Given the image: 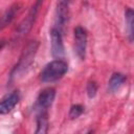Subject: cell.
Instances as JSON below:
<instances>
[{
    "label": "cell",
    "mask_w": 134,
    "mask_h": 134,
    "mask_svg": "<svg viewBox=\"0 0 134 134\" xmlns=\"http://www.w3.org/2000/svg\"><path fill=\"white\" fill-rule=\"evenodd\" d=\"M68 70L67 63L62 59H55L48 63L41 72V81L44 83H52L62 79Z\"/></svg>",
    "instance_id": "2"
},
{
    "label": "cell",
    "mask_w": 134,
    "mask_h": 134,
    "mask_svg": "<svg viewBox=\"0 0 134 134\" xmlns=\"http://www.w3.org/2000/svg\"><path fill=\"white\" fill-rule=\"evenodd\" d=\"M20 8H21V4L20 3H15L12 6H9L8 9H6V12L0 18V30L4 29L7 25H9L13 22V20L15 19L17 14L19 13Z\"/></svg>",
    "instance_id": "9"
},
{
    "label": "cell",
    "mask_w": 134,
    "mask_h": 134,
    "mask_svg": "<svg viewBox=\"0 0 134 134\" xmlns=\"http://www.w3.org/2000/svg\"><path fill=\"white\" fill-rule=\"evenodd\" d=\"M87 48V31L85 28L77 26L74 29V52L80 60H85Z\"/></svg>",
    "instance_id": "3"
},
{
    "label": "cell",
    "mask_w": 134,
    "mask_h": 134,
    "mask_svg": "<svg viewBox=\"0 0 134 134\" xmlns=\"http://www.w3.org/2000/svg\"><path fill=\"white\" fill-rule=\"evenodd\" d=\"M43 0H37V2L35 3V5L32 6L31 10L29 12V14L27 15V17L23 20V22L20 24V26L18 27V32L20 35H24V34H27L31 27H32V24L35 22V19H36V16H37V13L39 10V6L41 4Z\"/></svg>",
    "instance_id": "8"
},
{
    "label": "cell",
    "mask_w": 134,
    "mask_h": 134,
    "mask_svg": "<svg viewBox=\"0 0 134 134\" xmlns=\"http://www.w3.org/2000/svg\"><path fill=\"white\" fill-rule=\"evenodd\" d=\"M133 10L131 8H127L125 17H126V24H127V29H128V35L130 41L133 40Z\"/></svg>",
    "instance_id": "12"
},
{
    "label": "cell",
    "mask_w": 134,
    "mask_h": 134,
    "mask_svg": "<svg viewBox=\"0 0 134 134\" xmlns=\"http://www.w3.org/2000/svg\"><path fill=\"white\" fill-rule=\"evenodd\" d=\"M55 96V90L53 88H46L42 90L37 98L36 109L38 112H47L51 107Z\"/></svg>",
    "instance_id": "4"
},
{
    "label": "cell",
    "mask_w": 134,
    "mask_h": 134,
    "mask_svg": "<svg viewBox=\"0 0 134 134\" xmlns=\"http://www.w3.org/2000/svg\"><path fill=\"white\" fill-rule=\"evenodd\" d=\"M69 0H58L55 12V28L61 32L65 27L69 15Z\"/></svg>",
    "instance_id": "5"
},
{
    "label": "cell",
    "mask_w": 134,
    "mask_h": 134,
    "mask_svg": "<svg viewBox=\"0 0 134 134\" xmlns=\"http://www.w3.org/2000/svg\"><path fill=\"white\" fill-rule=\"evenodd\" d=\"M48 131V114L47 112H38L36 133H46Z\"/></svg>",
    "instance_id": "11"
},
{
    "label": "cell",
    "mask_w": 134,
    "mask_h": 134,
    "mask_svg": "<svg viewBox=\"0 0 134 134\" xmlns=\"http://www.w3.org/2000/svg\"><path fill=\"white\" fill-rule=\"evenodd\" d=\"M3 46H4V42L2 41V42H0V50L3 48Z\"/></svg>",
    "instance_id": "15"
},
{
    "label": "cell",
    "mask_w": 134,
    "mask_h": 134,
    "mask_svg": "<svg viewBox=\"0 0 134 134\" xmlns=\"http://www.w3.org/2000/svg\"><path fill=\"white\" fill-rule=\"evenodd\" d=\"M20 94L18 91H13L9 94H6L0 99V114L9 113L19 103Z\"/></svg>",
    "instance_id": "7"
},
{
    "label": "cell",
    "mask_w": 134,
    "mask_h": 134,
    "mask_svg": "<svg viewBox=\"0 0 134 134\" xmlns=\"http://www.w3.org/2000/svg\"><path fill=\"white\" fill-rule=\"evenodd\" d=\"M84 112V107L82 105H74L70 108V111H69V117L71 119H74V118H77L79 116L82 115V113Z\"/></svg>",
    "instance_id": "13"
},
{
    "label": "cell",
    "mask_w": 134,
    "mask_h": 134,
    "mask_svg": "<svg viewBox=\"0 0 134 134\" xmlns=\"http://www.w3.org/2000/svg\"><path fill=\"white\" fill-rule=\"evenodd\" d=\"M96 92H97V85L94 81H90L87 85V94L90 98L94 97L96 95Z\"/></svg>",
    "instance_id": "14"
},
{
    "label": "cell",
    "mask_w": 134,
    "mask_h": 134,
    "mask_svg": "<svg viewBox=\"0 0 134 134\" xmlns=\"http://www.w3.org/2000/svg\"><path fill=\"white\" fill-rule=\"evenodd\" d=\"M126 75L122 74V73H114L112 74L110 81H109V84H108V88L111 92H116L118 91L122 86L124 84L126 83Z\"/></svg>",
    "instance_id": "10"
},
{
    "label": "cell",
    "mask_w": 134,
    "mask_h": 134,
    "mask_svg": "<svg viewBox=\"0 0 134 134\" xmlns=\"http://www.w3.org/2000/svg\"><path fill=\"white\" fill-rule=\"evenodd\" d=\"M38 47H39V43L37 41H31L24 47L18 63L10 72V79H17L18 76L23 74L24 71L28 69V67L31 65V63L35 60L36 53L38 51Z\"/></svg>",
    "instance_id": "1"
},
{
    "label": "cell",
    "mask_w": 134,
    "mask_h": 134,
    "mask_svg": "<svg viewBox=\"0 0 134 134\" xmlns=\"http://www.w3.org/2000/svg\"><path fill=\"white\" fill-rule=\"evenodd\" d=\"M62 32L53 27L50 31V44H51V54L54 59H62L64 55V45L62 39Z\"/></svg>",
    "instance_id": "6"
}]
</instances>
